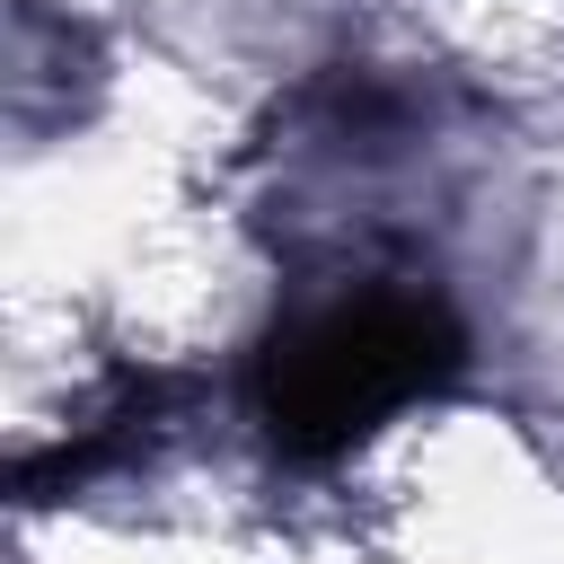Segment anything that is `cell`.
<instances>
[{"label":"cell","mask_w":564,"mask_h":564,"mask_svg":"<svg viewBox=\"0 0 564 564\" xmlns=\"http://www.w3.org/2000/svg\"><path fill=\"white\" fill-rule=\"evenodd\" d=\"M458 370V326L423 291H361L308 308L256 352V423L291 458H335Z\"/></svg>","instance_id":"6da1fadb"}]
</instances>
